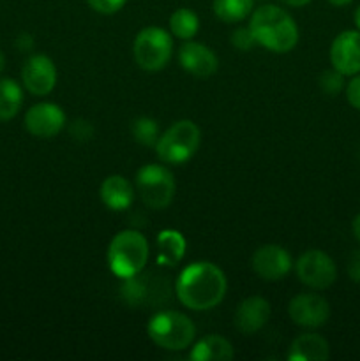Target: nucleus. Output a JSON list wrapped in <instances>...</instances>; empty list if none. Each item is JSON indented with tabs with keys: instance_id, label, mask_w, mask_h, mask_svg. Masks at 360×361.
I'll return each instance as SVG.
<instances>
[{
	"instance_id": "2f4dec72",
	"label": "nucleus",
	"mask_w": 360,
	"mask_h": 361,
	"mask_svg": "<svg viewBox=\"0 0 360 361\" xmlns=\"http://www.w3.org/2000/svg\"><path fill=\"white\" fill-rule=\"evenodd\" d=\"M328 2H330L332 6L342 7V6H348V4H349V2H353V0H328Z\"/></svg>"
},
{
	"instance_id": "39448f33",
	"label": "nucleus",
	"mask_w": 360,
	"mask_h": 361,
	"mask_svg": "<svg viewBox=\"0 0 360 361\" xmlns=\"http://www.w3.org/2000/svg\"><path fill=\"white\" fill-rule=\"evenodd\" d=\"M201 143L200 127L193 120H179L159 136L155 143L159 161L179 166L189 161Z\"/></svg>"
},
{
	"instance_id": "7c9ffc66",
	"label": "nucleus",
	"mask_w": 360,
	"mask_h": 361,
	"mask_svg": "<svg viewBox=\"0 0 360 361\" xmlns=\"http://www.w3.org/2000/svg\"><path fill=\"white\" fill-rule=\"evenodd\" d=\"M353 235L360 242V214L353 219Z\"/></svg>"
},
{
	"instance_id": "c85d7f7f",
	"label": "nucleus",
	"mask_w": 360,
	"mask_h": 361,
	"mask_svg": "<svg viewBox=\"0 0 360 361\" xmlns=\"http://www.w3.org/2000/svg\"><path fill=\"white\" fill-rule=\"evenodd\" d=\"M348 275L353 282L360 284V249L353 250L348 257Z\"/></svg>"
},
{
	"instance_id": "7ed1b4c3",
	"label": "nucleus",
	"mask_w": 360,
	"mask_h": 361,
	"mask_svg": "<svg viewBox=\"0 0 360 361\" xmlns=\"http://www.w3.org/2000/svg\"><path fill=\"white\" fill-rule=\"evenodd\" d=\"M148 242L140 231L124 229L116 233L108 247V267L119 279H133L141 274L148 261Z\"/></svg>"
},
{
	"instance_id": "423d86ee",
	"label": "nucleus",
	"mask_w": 360,
	"mask_h": 361,
	"mask_svg": "<svg viewBox=\"0 0 360 361\" xmlns=\"http://www.w3.org/2000/svg\"><path fill=\"white\" fill-rule=\"evenodd\" d=\"M173 53L172 35L161 27H147L133 42V56L138 67L147 73H157L168 66Z\"/></svg>"
},
{
	"instance_id": "b1692460",
	"label": "nucleus",
	"mask_w": 360,
	"mask_h": 361,
	"mask_svg": "<svg viewBox=\"0 0 360 361\" xmlns=\"http://www.w3.org/2000/svg\"><path fill=\"white\" fill-rule=\"evenodd\" d=\"M342 87H344V74H341L339 71H325L320 76V88L327 95L341 94Z\"/></svg>"
},
{
	"instance_id": "a878e982",
	"label": "nucleus",
	"mask_w": 360,
	"mask_h": 361,
	"mask_svg": "<svg viewBox=\"0 0 360 361\" xmlns=\"http://www.w3.org/2000/svg\"><path fill=\"white\" fill-rule=\"evenodd\" d=\"M88 6L101 14H115L126 6L127 0H87Z\"/></svg>"
},
{
	"instance_id": "6e6552de",
	"label": "nucleus",
	"mask_w": 360,
	"mask_h": 361,
	"mask_svg": "<svg viewBox=\"0 0 360 361\" xmlns=\"http://www.w3.org/2000/svg\"><path fill=\"white\" fill-rule=\"evenodd\" d=\"M296 275L300 282L311 289H327L337 279V268L332 257L323 250H307L296 259Z\"/></svg>"
},
{
	"instance_id": "9d476101",
	"label": "nucleus",
	"mask_w": 360,
	"mask_h": 361,
	"mask_svg": "<svg viewBox=\"0 0 360 361\" xmlns=\"http://www.w3.org/2000/svg\"><path fill=\"white\" fill-rule=\"evenodd\" d=\"M25 127L32 136L39 140H49L66 127V113L53 102H39L32 106L25 115Z\"/></svg>"
},
{
	"instance_id": "aec40b11",
	"label": "nucleus",
	"mask_w": 360,
	"mask_h": 361,
	"mask_svg": "<svg viewBox=\"0 0 360 361\" xmlns=\"http://www.w3.org/2000/svg\"><path fill=\"white\" fill-rule=\"evenodd\" d=\"M23 104V92L21 87L11 78L0 80V122L14 118Z\"/></svg>"
},
{
	"instance_id": "ddd939ff",
	"label": "nucleus",
	"mask_w": 360,
	"mask_h": 361,
	"mask_svg": "<svg viewBox=\"0 0 360 361\" xmlns=\"http://www.w3.org/2000/svg\"><path fill=\"white\" fill-rule=\"evenodd\" d=\"M21 80L32 95H48L56 85V67L46 55H32L21 69Z\"/></svg>"
},
{
	"instance_id": "2eb2a0df",
	"label": "nucleus",
	"mask_w": 360,
	"mask_h": 361,
	"mask_svg": "<svg viewBox=\"0 0 360 361\" xmlns=\"http://www.w3.org/2000/svg\"><path fill=\"white\" fill-rule=\"evenodd\" d=\"M268 319H270V303L261 296L246 298L235 312V326L244 335L260 331Z\"/></svg>"
},
{
	"instance_id": "6ab92c4d",
	"label": "nucleus",
	"mask_w": 360,
	"mask_h": 361,
	"mask_svg": "<svg viewBox=\"0 0 360 361\" xmlns=\"http://www.w3.org/2000/svg\"><path fill=\"white\" fill-rule=\"evenodd\" d=\"M155 247H157V263L162 267H175L186 254V240L182 233L175 229H164L159 233Z\"/></svg>"
},
{
	"instance_id": "0eeeda50",
	"label": "nucleus",
	"mask_w": 360,
	"mask_h": 361,
	"mask_svg": "<svg viewBox=\"0 0 360 361\" xmlns=\"http://www.w3.org/2000/svg\"><path fill=\"white\" fill-rule=\"evenodd\" d=\"M136 189L145 207L164 210L175 196V178L172 171L161 164H145L136 173Z\"/></svg>"
},
{
	"instance_id": "72a5a7b5",
	"label": "nucleus",
	"mask_w": 360,
	"mask_h": 361,
	"mask_svg": "<svg viewBox=\"0 0 360 361\" xmlns=\"http://www.w3.org/2000/svg\"><path fill=\"white\" fill-rule=\"evenodd\" d=\"M4 66H6V59H4L2 51H0V71H2V69H4Z\"/></svg>"
},
{
	"instance_id": "f3484780",
	"label": "nucleus",
	"mask_w": 360,
	"mask_h": 361,
	"mask_svg": "<svg viewBox=\"0 0 360 361\" xmlns=\"http://www.w3.org/2000/svg\"><path fill=\"white\" fill-rule=\"evenodd\" d=\"M330 356V345L321 335L302 334L292 342L288 360L292 361H325Z\"/></svg>"
},
{
	"instance_id": "4be33fe9",
	"label": "nucleus",
	"mask_w": 360,
	"mask_h": 361,
	"mask_svg": "<svg viewBox=\"0 0 360 361\" xmlns=\"http://www.w3.org/2000/svg\"><path fill=\"white\" fill-rule=\"evenodd\" d=\"M254 0H214V13L224 23H239L251 14Z\"/></svg>"
},
{
	"instance_id": "4468645a",
	"label": "nucleus",
	"mask_w": 360,
	"mask_h": 361,
	"mask_svg": "<svg viewBox=\"0 0 360 361\" xmlns=\"http://www.w3.org/2000/svg\"><path fill=\"white\" fill-rule=\"evenodd\" d=\"M179 62L186 73L201 78V80L210 78L219 69L217 55L208 46L194 41H187L180 46Z\"/></svg>"
},
{
	"instance_id": "dca6fc26",
	"label": "nucleus",
	"mask_w": 360,
	"mask_h": 361,
	"mask_svg": "<svg viewBox=\"0 0 360 361\" xmlns=\"http://www.w3.org/2000/svg\"><path fill=\"white\" fill-rule=\"evenodd\" d=\"M101 201L108 210L113 212H124L134 203L136 197V190H134L133 183L127 178L120 175H112L102 182L101 190Z\"/></svg>"
},
{
	"instance_id": "cd10ccee",
	"label": "nucleus",
	"mask_w": 360,
	"mask_h": 361,
	"mask_svg": "<svg viewBox=\"0 0 360 361\" xmlns=\"http://www.w3.org/2000/svg\"><path fill=\"white\" fill-rule=\"evenodd\" d=\"M346 99L353 108L360 111V74H355V78L346 87Z\"/></svg>"
},
{
	"instance_id": "f8f14e48",
	"label": "nucleus",
	"mask_w": 360,
	"mask_h": 361,
	"mask_svg": "<svg viewBox=\"0 0 360 361\" xmlns=\"http://www.w3.org/2000/svg\"><path fill=\"white\" fill-rule=\"evenodd\" d=\"M330 63L344 76L360 73V30H344L332 41Z\"/></svg>"
},
{
	"instance_id": "473e14b6",
	"label": "nucleus",
	"mask_w": 360,
	"mask_h": 361,
	"mask_svg": "<svg viewBox=\"0 0 360 361\" xmlns=\"http://www.w3.org/2000/svg\"><path fill=\"white\" fill-rule=\"evenodd\" d=\"M353 18H355V25H356V28H359V30H360V6L356 7L355 16H353Z\"/></svg>"
},
{
	"instance_id": "c756f323",
	"label": "nucleus",
	"mask_w": 360,
	"mask_h": 361,
	"mask_svg": "<svg viewBox=\"0 0 360 361\" xmlns=\"http://www.w3.org/2000/svg\"><path fill=\"white\" fill-rule=\"evenodd\" d=\"M279 2L286 4V6H292V7H302V6H307V4H311L313 0H279Z\"/></svg>"
},
{
	"instance_id": "5701e85b",
	"label": "nucleus",
	"mask_w": 360,
	"mask_h": 361,
	"mask_svg": "<svg viewBox=\"0 0 360 361\" xmlns=\"http://www.w3.org/2000/svg\"><path fill=\"white\" fill-rule=\"evenodd\" d=\"M131 134L143 147H155L159 136H161L157 122L154 118H148V116H141V118L134 120L133 126H131Z\"/></svg>"
},
{
	"instance_id": "a211bd4d",
	"label": "nucleus",
	"mask_w": 360,
	"mask_h": 361,
	"mask_svg": "<svg viewBox=\"0 0 360 361\" xmlns=\"http://www.w3.org/2000/svg\"><path fill=\"white\" fill-rule=\"evenodd\" d=\"M235 356L233 345L221 335H207L200 338L191 349L193 361H229Z\"/></svg>"
},
{
	"instance_id": "412c9836",
	"label": "nucleus",
	"mask_w": 360,
	"mask_h": 361,
	"mask_svg": "<svg viewBox=\"0 0 360 361\" xmlns=\"http://www.w3.org/2000/svg\"><path fill=\"white\" fill-rule=\"evenodd\" d=\"M169 30L182 41H191L200 30V18L191 9H176L169 18Z\"/></svg>"
},
{
	"instance_id": "393cba45",
	"label": "nucleus",
	"mask_w": 360,
	"mask_h": 361,
	"mask_svg": "<svg viewBox=\"0 0 360 361\" xmlns=\"http://www.w3.org/2000/svg\"><path fill=\"white\" fill-rule=\"evenodd\" d=\"M232 44L235 46L236 49H240V51H249L251 48L258 46V42H256V39H254L251 28L246 27V28H236V30L233 32Z\"/></svg>"
},
{
	"instance_id": "f257e3e1",
	"label": "nucleus",
	"mask_w": 360,
	"mask_h": 361,
	"mask_svg": "<svg viewBox=\"0 0 360 361\" xmlns=\"http://www.w3.org/2000/svg\"><path fill=\"white\" fill-rule=\"evenodd\" d=\"M228 289L226 275L217 264L200 261L180 271L176 279V298L191 310H210L222 302Z\"/></svg>"
},
{
	"instance_id": "bb28decb",
	"label": "nucleus",
	"mask_w": 360,
	"mask_h": 361,
	"mask_svg": "<svg viewBox=\"0 0 360 361\" xmlns=\"http://www.w3.org/2000/svg\"><path fill=\"white\" fill-rule=\"evenodd\" d=\"M71 136L78 141H87L90 140L92 136V126L87 122V120H76V122L71 126Z\"/></svg>"
},
{
	"instance_id": "1a4fd4ad",
	"label": "nucleus",
	"mask_w": 360,
	"mask_h": 361,
	"mask_svg": "<svg viewBox=\"0 0 360 361\" xmlns=\"http://www.w3.org/2000/svg\"><path fill=\"white\" fill-rule=\"evenodd\" d=\"M288 314L302 328H320L330 317V305L316 293H302L289 302Z\"/></svg>"
},
{
	"instance_id": "20e7f679",
	"label": "nucleus",
	"mask_w": 360,
	"mask_h": 361,
	"mask_svg": "<svg viewBox=\"0 0 360 361\" xmlns=\"http://www.w3.org/2000/svg\"><path fill=\"white\" fill-rule=\"evenodd\" d=\"M147 334L159 348L166 351H182L193 344L196 328L186 314L164 310L152 316L147 324Z\"/></svg>"
},
{
	"instance_id": "f03ea898",
	"label": "nucleus",
	"mask_w": 360,
	"mask_h": 361,
	"mask_svg": "<svg viewBox=\"0 0 360 361\" xmlns=\"http://www.w3.org/2000/svg\"><path fill=\"white\" fill-rule=\"evenodd\" d=\"M249 28L258 46H263L268 51L288 53L299 42V27L292 14L272 4L253 11Z\"/></svg>"
},
{
	"instance_id": "9b49d317",
	"label": "nucleus",
	"mask_w": 360,
	"mask_h": 361,
	"mask_svg": "<svg viewBox=\"0 0 360 361\" xmlns=\"http://www.w3.org/2000/svg\"><path fill=\"white\" fill-rule=\"evenodd\" d=\"M254 274L263 281H281L293 267L292 256L281 245H261L251 257Z\"/></svg>"
}]
</instances>
